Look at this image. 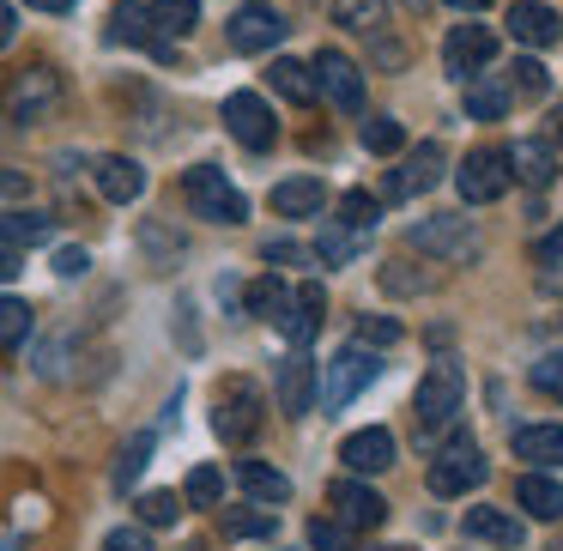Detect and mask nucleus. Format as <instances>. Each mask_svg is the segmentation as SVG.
Returning <instances> with one entry per match:
<instances>
[{"instance_id":"4be33fe9","label":"nucleus","mask_w":563,"mask_h":551,"mask_svg":"<svg viewBox=\"0 0 563 551\" xmlns=\"http://www.w3.org/2000/svg\"><path fill=\"white\" fill-rule=\"evenodd\" d=\"M98 195L115 200V207H128V200L146 195V170H140V158H122V152L98 158Z\"/></svg>"},{"instance_id":"2f4dec72","label":"nucleus","mask_w":563,"mask_h":551,"mask_svg":"<svg viewBox=\"0 0 563 551\" xmlns=\"http://www.w3.org/2000/svg\"><path fill=\"white\" fill-rule=\"evenodd\" d=\"M152 25L158 37H188L200 25V0H152Z\"/></svg>"},{"instance_id":"b1692460","label":"nucleus","mask_w":563,"mask_h":551,"mask_svg":"<svg viewBox=\"0 0 563 551\" xmlns=\"http://www.w3.org/2000/svg\"><path fill=\"white\" fill-rule=\"evenodd\" d=\"M515 461L533 466H563V425H515Z\"/></svg>"},{"instance_id":"ddd939ff","label":"nucleus","mask_w":563,"mask_h":551,"mask_svg":"<svg viewBox=\"0 0 563 551\" xmlns=\"http://www.w3.org/2000/svg\"><path fill=\"white\" fill-rule=\"evenodd\" d=\"M490 55H497V31L490 25H454L449 43H442V67H449L454 79H473Z\"/></svg>"},{"instance_id":"a19ab883","label":"nucleus","mask_w":563,"mask_h":551,"mask_svg":"<svg viewBox=\"0 0 563 551\" xmlns=\"http://www.w3.org/2000/svg\"><path fill=\"white\" fill-rule=\"evenodd\" d=\"M352 527H345V521H321V515H316V521H309V546H316V551H352Z\"/></svg>"},{"instance_id":"6e6d98bb","label":"nucleus","mask_w":563,"mask_h":551,"mask_svg":"<svg viewBox=\"0 0 563 551\" xmlns=\"http://www.w3.org/2000/svg\"><path fill=\"white\" fill-rule=\"evenodd\" d=\"M551 140H558V146H563V103H558V110H551Z\"/></svg>"},{"instance_id":"393cba45","label":"nucleus","mask_w":563,"mask_h":551,"mask_svg":"<svg viewBox=\"0 0 563 551\" xmlns=\"http://www.w3.org/2000/svg\"><path fill=\"white\" fill-rule=\"evenodd\" d=\"M321 207H328V188H321L316 176H291V183L273 188V212H279V219H316Z\"/></svg>"},{"instance_id":"5701e85b","label":"nucleus","mask_w":563,"mask_h":551,"mask_svg":"<svg viewBox=\"0 0 563 551\" xmlns=\"http://www.w3.org/2000/svg\"><path fill=\"white\" fill-rule=\"evenodd\" d=\"M55 236V219L37 207H13V212H0V243L7 249H43Z\"/></svg>"},{"instance_id":"c756f323","label":"nucleus","mask_w":563,"mask_h":551,"mask_svg":"<svg viewBox=\"0 0 563 551\" xmlns=\"http://www.w3.org/2000/svg\"><path fill=\"white\" fill-rule=\"evenodd\" d=\"M333 25L376 37V31H388V0H333Z\"/></svg>"},{"instance_id":"9b49d317","label":"nucleus","mask_w":563,"mask_h":551,"mask_svg":"<svg viewBox=\"0 0 563 551\" xmlns=\"http://www.w3.org/2000/svg\"><path fill=\"white\" fill-rule=\"evenodd\" d=\"M328 497H333V521H345L352 533H376V527L388 521V497H382V491H369L364 473L340 478Z\"/></svg>"},{"instance_id":"6ab92c4d","label":"nucleus","mask_w":563,"mask_h":551,"mask_svg":"<svg viewBox=\"0 0 563 551\" xmlns=\"http://www.w3.org/2000/svg\"><path fill=\"white\" fill-rule=\"evenodd\" d=\"M466 539H485V546H515L521 551L527 539V521L515 509H490V503H478V509H466Z\"/></svg>"},{"instance_id":"58836bf2","label":"nucleus","mask_w":563,"mask_h":551,"mask_svg":"<svg viewBox=\"0 0 563 551\" xmlns=\"http://www.w3.org/2000/svg\"><path fill=\"white\" fill-rule=\"evenodd\" d=\"M503 86H509V98H545V67H539L533 55H521V62L509 67V79H503Z\"/></svg>"},{"instance_id":"20e7f679","label":"nucleus","mask_w":563,"mask_h":551,"mask_svg":"<svg viewBox=\"0 0 563 551\" xmlns=\"http://www.w3.org/2000/svg\"><path fill=\"white\" fill-rule=\"evenodd\" d=\"M466 406V370L461 364H430L424 376H418V394H412V412H418V425H449L454 412Z\"/></svg>"},{"instance_id":"6e6552de","label":"nucleus","mask_w":563,"mask_h":551,"mask_svg":"<svg viewBox=\"0 0 563 551\" xmlns=\"http://www.w3.org/2000/svg\"><path fill=\"white\" fill-rule=\"evenodd\" d=\"M454 188H461L466 207H490V200L509 195V158H503L497 146H478L466 152V164L454 170Z\"/></svg>"},{"instance_id":"aec40b11","label":"nucleus","mask_w":563,"mask_h":551,"mask_svg":"<svg viewBox=\"0 0 563 551\" xmlns=\"http://www.w3.org/2000/svg\"><path fill=\"white\" fill-rule=\"evenodd\" d=\"M509 31H515V43H527V49H551V43L563 37V19L551 13V7H539V0H515Z\"/></svg>"},{"instance_id":"49530a36","label":"nucleus","mask_w":563,"mask_h":551,"mask_svg":"<svg viewBox=\"0 0 563 551\" xmlns=\"http://www.w3.org/2000/svg\"><path fill=\"white\" fill-rule=\"evenodd\" d=\"M86 267H91L86 249H55V273H62V279H86Z\"/></svg>"},{"instance_id":"2eb2a0df","label":"nucleus","mask_w":563,"mask_h":551,"mask_svg":"<svg viewBox=\"0 0 563 551\" xmlns=\"http://www.w3.org/2000/svg\"><path fill=\"white\" fill-rule=\"evenodd\" d=\"M273 388H279V412L285 418H309V406H316V364H309L303 345L279 364V382H273Z\"/></svg>"},{"instance_id":"79ce46f5","label":"nucleus","mask_w":563,"mask_h":551,"mask_svg":"<svg viewBox=\"0 0 563 551\" xmlns=\"http://www.w3.org/2000/svg\"><path fill=\"white\" fill-rule=\"evenodd\" d=\"M527 376H533V388H539V394H551V400H563V352H545L533 370H527Z\"/></svg>"},{"instance_id":"4468645a","label":"nucleus","mask_w":563,"mask_h":551,"mask_svg":"<svg viewBox=\"0 0 563 551\" xmlns=\"http://www.w3.org/2000/svg\"><path fill=\"white\" fill-rule=\"evenodd\" d=\"M442 164H449V152H442L437 140H424V146H418L412 158H406L400 170L388 176V188H382V195H388V200H412V195H430V188L442 183Z\"/></svg>"},{"instance_id":"4c0bfd02","label":"nucleus","mask_w":563,"mask_h":551,"mask_svg":"<svg viewBox=\"0 0 563 551\" xmlns=\"http://www.w3.org/2000/svg\"><path fill=\"white\" fill-rule=\"evenodd\" d=\"M188 503H195V509H219V497H224V473L219 466H195V473H188V491H183Z\"/></svg>"},{"instance_id":"473e14b6","label":"nucleus","mask_w":563,"mask_h":551,"mask_svg":"<svg viewBox=\"0 0 563 551\" xmlns=\"http://www.w3.org/2000/svg\"><path fill=\"white\" fill-rule=\"evenodd\" d=\"M31 304H19V297H0V352H19V345L31 340Z\"/></svg>"},{"instance_id":"37998d69","label":"nucleus","mask_w":563,"mask_h":551,"mask_svg":"<svg viewBox=\"0 0 563 551\" xmlns=\"http://www.w3.org/2000/svg\"><path fill=\"white\" fill-rule=\"evenodd\" d=\"M279 527V515L273 509H261V515H224V533L231 539H255V533H273Z\"/></svg>"},{"instance_id":"8fccbe9b","label":"nucleus","mask_w":563,"mask_h":551,"mask_svg":"<svg viewBox=\"0 0 563 551\" xmlns=\"http://www.w3.org/2000/svg\"><path fill=\"white\" fill-rule=\"evenodd\" d=\"M13 31H19V13H13V0H0V49L13 43Z\"/></svg>"},{"instance_id":"13d9d810","label":"nucleus","mask_w":563,"mask_h":551,"mask_svg":"<svg viewBox=\"0 0 563 551\" xmlns=\"http://www.w3.org/2000/svg\"><path fill=\"white\" fill-rule=\"evenodd\" d=\"M388 551H400V546H388Z\"/></svg>"},{"instance_id":"bb28decb","label":"nucleus","mask_w":563,"mask_h":551,"mask_svg":"<svg viewBox=\"0 0 563 551\" xmlns=\"http://www.w3.org/2000/svg\"><path fill=\"white\" fill-rule=\"evenodd\" d=\"M515 503H521L533 521H558V515H563V485H558V478H545V473H521V478H515Z\"/></svg>"},{"instance_id":"f3484780","label":"nucleus","mask_w":563,"mask_h":551,"mask_svg":"<svg viewBox=\"0 0 563 551\" xmlns=\"http://www.w3.org/2000/svg\"><path fill=\"white\" fill-rule=\"evenodd\" d=\"M340 461L352 466V473H388V466H394V430L388 425L352 430V437L340 442Z\"/></svg>"},{"instance_id":"ea45409f","label":"nucleus","mask_w":563,"mask_h":551,"mask_svg":"<svg viewBox=\"0 0 563 551\" xmlns=\"http://www.w3.org/2000/svg\"><path fill=\"white\" fill-rule=\"evenodd\" d=\"M176 515H183V497H176V491H146V497H140V521L146 527H170Z\"/></svg>"},{"instance_id":"bf43d9fd","label":"nucleus","mask_w":563,"mask_h":551,"mask_svg":"<svg viewBox=\"0 0 563 551\" xmlns=\"http://www.w3.org/2000/svg\"><path fill=\"white\" fill-rule=\"evenodd\" d=\"M503 551H509V546H503Z\"/></svg>"},{"instance_id":"c9c22d12","label":"nucleus","mask_w":563,"mask_h":551,"mask_svg":"<svg viewBox=\"0 0 563 551\" xmlns=\"http://www.w3.org/2000/svg\"><path fill=\"white\" fill-rule=\"evenodd\" d=\"M340 224H352V231H376V224H382V200H369L364 195V188H352V195H345L340 200Z\"/></svg>"},{"instance_id":"f03ea898","label":"nucleus","mask_w":563,"mask_h":551,"mask_svg":"<svg viewBox=\"0 0 563 551\" xmlns=\"http://www.w3.org/2000/svg\"><path fill=\"white\" fill-rule=\"evenodd\" d=\"M7 122L13 128H37V122H49L55 110H62V74L55 67H25V74H13V86H7Z\"/></svg>"},{"instance_id":"de8ad7c7","label":"nucleus","mask_w":563,"mask_h":551,"mask_svg":"<svg viewBox=\"0 0 563 551\" xmlns=\"http://www.w3.org/2000/svg\"><path fill=\"white\" fill-rule=\"evenodd\" d=\"M533 261H539V267H558V261H563V224H558V231H551V236H539Z\"/></svg>"},{"instance_id":"3c124183","label":"nucleus","mask_w":563,"mask_h":551,"mask_svg":"<svg viewBox=\"0 0 563 551\" xmlns=\"http://www.w3.org/2000/svg\"><path fill=\"white\" fill-rule=\"evenodd\" d=\"M13 273H19V249H7V243H0V285L13 279Z\"/></svg>"},{"instance_id":"f8f14e48","label":"nucleus","mask_w":563,"mask_h":551,"mask_svg":"<svg viewBox=\"0 0 563 551\" xmlns=\"http://www.w3.org/2000/svg\"><path fill=\"white\" fill-rule=\"evenodd\" d=\"M243 309H249L255 321H273V328H279L291 345H309V328L297 321V304H291V291H285V285L273 279V273H267V279H255V285L243 291Z\"/></svg>"},{"instance_id":"cd10ccee","label":"nucleus","mask_w":563,"mask_h":551,"mask_svg":"<svg viewBox=\"0 0 563 551\" xmlns=\"http://www.w3.org/2000/svg\"><path fill=\"white\" fill-rule=\"evenodd\" d=\"M236 485L249 491L255 503H291V478L279 473V466H267V461H236Z\"/></svg>"},{"instance_id":"e433bc0d","label":"nucleus","mask_w":563,"mask_h":551,"mask_svg":"<svg viewBox=\"0 0 563 551\" xmlns=\"http://www.w3.org/2000/svg\"><path fill=\"white\" fill-rule=\"evenodd\" d=\"M291 304H297V321H303V328H309V340H316V328H321V321H328V291H321L316 279H303V285H297V291H291Z\"/></svg>"},{"instance_id":"0eeeda50","label":"nucleus","mask_w":563,"mask_h":551,"mask_svg":"<svg viewBox=\"0 0 563 551\" xmlns=\"http://www.w3.org/2000/svg\"><path fill=\"white\" fill-rule=\"evenodd\" d=\"M485 478H490V461L466 437L449 442V449L430 461V491H437V497H466V491H478Z\"/></svg>"},{"instance_id":"dca6fc26","label":"nucleus","mask_w":563,"mask_h":551,"mask_svg":"<svg viewBox=\"0 0 563 551\" xmlns=\"http://www.w3.org/2000/svg\"><path fill=\"white\" fill-rule=\"evenodd\" d=\"M110 43H128V49H152L170 62V43L158 37V25H152V7H140V0H122L110 13Z\"/></svg>"},{"instance_id":"1a4fd4ad","label":"nucleus","mask_w":563,"mask_h":551,"mask_svg":"<svg viewBox=\"0 0 563 551\" xmlns=\"http://www.w3.org/2000/svg\"><path fill=\"white\" fill-rule=\"evenodd\" d=\"M309 74H316V91L333 103V110H345V115H357V110H364V67H357L352 55L321 49Z\"/></svg>"},{"instance_id":"72a5a7b5","label":"nucleus","mask_w":563,"mask_h":551,"mask_svg":"<svg viewBox=\"0 0 563 551\" xmlns=\"http://www.w3.org/2000/svg\"><path fill=\"white\" fill-rule=\"evenodd\" d=\"M273 91L291 103H316V74L303 62H273Z\"/></svg>"},{"instance_id":"09e8293b","label":"nucleus","mask_w":563,"mask_h":551,"mask_svg":"<svg viewBox=\"0 0 563 551\" xmlns=\"http://www.w3.org/2000/svg\"><path fill=\"white\" fill-rule=\"evenodd\" d=\"M261 255H267V261H279V267H291V261H309V249H297V243H285V236H279V243H267Z\"/></svg>"},{"instance_id":"603ef678","label":"nucleus","mask_w":563,"mask_h":551,"mask_svg":"<svg viewBox=\"0 0 563 551\" xmlns=\"http://www.w3.org/2000/svg\"><path fill=\"white\" fill-rule=\"evenodd\" d=\"M0 195H25V176H19V170H0Z\"/></svg>"},{"instance_id":"5fc2aeb1","label":"nucleus","mask_w":563,"mask_h":551,"mask_svg":"<svg viewBox=\"0 0 563 551\" xmlns=\"http://www.w3.org/2000/svg\"><path fill=\"white\" fill-rule=\"evenodd\" d=\"M449 7H454V13H485L490 0H449Z\"/></svg>"},{"instance_id":"a211bd4d","label":"nucleus","mask_w":563,"mask_h":551,"mask_svg":"<svg viewBox=\"0 0 563 551\" xmlns=\"http://www.w3.org/2000/svg\"><path fill=\"white\" fill-rule=\"evenodd\" d=\"M285 19L273 13V7H243V13L231 19V49H243V55H261V49H273V43H285Z\"/></svg>"},{"instance_id":"c03bdc74","label":"nucleus","mask_w":563,"mask_h":551,"mask_svg":"<svg viewBox=\"0 0 563 551\" xmlns=\"http://www.w3.org/2000/svg\"><path fill=\"white\" fill-rule=\"evenodd\" d=\"M357 340H364V345H394V340H400V321H357Z\"/></svg>"},{"instance_id":"4d7b16f0","label":"nucleus","mask_w":563,"mask_h":551,"mask_svg":"<svg viewBox=\"0 0 563 551\" xmlns=\"http://www.w3.org/2000/svg\"><path fill=\"white\" fill-rule=\"evenodd\" d=\"M0 551H19V539H13V533H0Z\"/></svg>"},{"instance_id":"a878e982","label":"nucleus","mask_w":563,"mask_h":551,"mask_svg":"<svg viewBox=\"0 0 563 551\" xmlns=\"http://www.w3.org/2000/svg\"><path fill=\"white\" fill-rule=\"evenodd\" d=\"M364 243H369L364 231H352V224L328 219V224H321V236H316V249H309V255H316L321 267H352V261L364 255Z\"/></svg>"},{"instance_id":"412c9836","label":"nucleus","mask_w":563,"mask_h":551,"mask_svg":"<svg viewBox=\"0 0 563 551\" xmlns=\"http://www.w3.org/2000/svg\"><path fill=\"white\" fill-rule=\"evenodd\" d=\"M509 183H527V188H551V176H558V152L545 146V140H515L509 152Z\"/></svg>"},{"instance_id":"423d86ee","label":"nucleus","mask_w":563,"mask_h":551,"mask_svg":"<svg viewBox=\"0 0 563 551\" xmlns=\"http://www.w3.org/2000/svg\"><path fill=\"white\" fill-rule=\"evenodd\" d=\"M406 243L418 255H437V261H478V231L461 219V212H437V219H418Z\"/></svg>"},{"instance_id":"f257e3e1","label":"nucleus","mask_w":563,"mask_h":551,"mask_svg":"<svg viewBox=\"0 0 563 551\" xmlns=\"http://www.w3.org/2000/svg\"><path fill=\"white\" fill-rule=\"evenodd\" d=\"M183 195H188V207H195V219H207V224H243L249 219V200L231 188V176H224L219 164L183 170Z\"/></svg>"},{"instance_id":"9d476101","label":"nucleus","mask_w":563,"mask_h":551,"mask_svg":"<svg viewBox=\"0 0 563 551\" xmlns=\"http://www.w3.org/2000/svg\"><path fill=\"white\" fill-rule=\"evenodd\" d=\"M224 128H231V140L249 152H267L273 140H279V122H273L261 91H231V98H224Z\"/></svg>"},{"instance_id":"39448f33","label":"nucleus","mask_w":563,"mask_h":551,"mask_svg":"<svg viewBox=\"0 0 563 551\" xmlns=\"http://www.w3.org/2000/svg\"><path fill=\"white\" fill-rule=\"evenodd\" d=\"M261 412H267V400H261L255 382L231 376L219 394V412H212V430H219V442H231V449H243L249 437L261 430Z\"/></svg>"},{"instance_id":"7c9ffc66","label":"nucleus","mask_w":563,"mask_h":551,"mask_svg":"<svg viewBox=\"0 0 563 551\" xmlns=\"http://www.w3.org/2000/svg\"><path fill=\"white\" fill-rule=\"evenodd\" d=\"M152 449H158V437H152V430H140V437L128 442L122 454H115L110 485H115V491H134V485H140V473H146V461H152Z\"/></svg>"},{"instance_id":"f704fd0d","label":"nucleus","mask_w":563,"mask_h":551,"mask_svg":"<svg viewBox=\"0 0 563 551\" xmlns=\"http://www.w3.org/2000/svg\"><path fill=\"white\" fill-rule=\"evenodd\" d=\"M357 140H364V152L388 158V152H400V146H406V128L394 122V115H369V122L357 128Z\"/></svg>"},{"instance_id":"7ed1b4c3","label":"nucleus","mask_w":563,"mask_h":551,"mask_svg":"<svg viewBox=\"0 0 563 551\" xmlns=\"http://www.w3.org/2000/svg\"><path fill=\"white\" fill-rule=\"evenodd\" d=\"M376 370H382V357H376V352H364V340L340 345V352H333V364H321V406H328V412L352 406L357 394H364L369 382H376Z\"/></svg>"},{"instance_id":"c85d7f7f","label":"nucleus","mask_w":563,"mask_h":551,"mask_svg":"<svg viewBox=\"0 0 563 551\" xmlns=\"http://www.w3.org/2000/svg\"><path fill=\"white\" fill-rule=\"evenodd\" d=\"M466 115H473V122H503V115H509V86L490 79V74H473L466 79Z\"/></svg>"},{"instance_id":"864d4df0","label":"nucleus","mask_w":563,"mask_h":551,"mask_svg":"<svg viewBox=\"0 0 563 551\" xmlns=\"http://www.w3.org/2000/svg\"><path fill=\"white\" fill-rule=\"evenodd\" d=\"M37 13H74V0H31Z\"/></svg>"},{"instance_id":"a18cd8bd","label":"nucleus","mask_w":563,"mask_h":551,"mask_svg":"<svg viewBox=\"0 0 563 551\" xmlns=\"http://www.w3.org/2000/svg\"><path fill=\"white\" fill-rule=\"evenodd\" d=\"M103 551H152V539H146V527H115L103 539Z\"/></svg>"}]
</instances>
